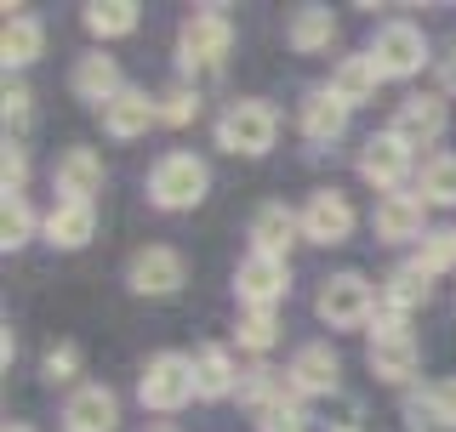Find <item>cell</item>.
Segmentation results:
<instances>
[{
    "instance_id": "cell-5",
    "label": "cell",
    "mask_w": 456,
    "mask_h": 432,
    "mask_svg": "<svg viewBox=\"0 0 456 432\" xmlns=\"http://www.w3.org/2000/svg\"><path fill=\"white\" fill-rule=\"evenodd\" d=\"M228 46H234V23L223 18V6H200L177 28V63L183 68H217Z\"/></svg>"
},
{
    "instance_id": "cell-39",
    "label": "cell",
    "mask_w": 456,
    "mask_h": 432,
    "mask_svg": "<svg viewBox=\"0 0 456 432\" xmlns=\"http://www.w3.org/2000/svg\"><path fill=\"white\" fill-rule=\"evenodd\" d=\"M6 432H28V427H23V421H6Z\"/></svg>"
},
{
    "instance_id": "cell-2",
    "label": "cell",
    "mask_w": 456,
    "mask_h": 432,
    "mask_svg": "<svg viewBox=\"0 0 456 432\" xmlns=\"http://www.w3.org/2000/svg\"><path fill=\"white\" fill-rule=\"evenodd\" d=\"M280 137V114L263 103V97H240V103L223 108L217 120V148L223 154H246V160H256V154H268Z\"/></svg>"
},
{
    "instance_id": "cell-34",
    "label": "cell",
    "mask_w": 456,
    "mask_h": 432,
    "mask_svg": "<svg viewBox=\"0 0 456 432\" xmlns=\"http://www.w3.org/2000/svg\"><path fill=\"white\" fill-rule=\"evenodd\" d=\"M154 103H160V120H166V125H189L194 114H200V97L189 92V85H171V92L154 97Z\"/></svg>"
},
{
    "instance_id": "cell-11",
    "label": "cell",
    "mask_w": 456,
    "mask_h": 432,
    "mask_svg": "<svg viewBox=\"0 0 456 432\" xmlns=\"http://www.w3.org/2000/svg\"><path fill=\"white\" fill-rule=\"evenodd\" d=\"M382 244H411V239H428V205L422 194H382L377 199V216H370Z\"/></svg>"
},
{
    "instance_id": "cell-3",
    "label": "cell",
    "mask_w": 456,
    "mask_h": 432,
    "mask_svg": "<svg viewBox=\"0 0 456 432\" xmlns=\"http://www.w3.org/2000/svg\"><path fill=\"white\" fill-rule=\"evenodd\" d=\"M377 291H370V279L365 273H331V279L320 284V296H314V313H320L331 330H360V324H370L377 319Z\"/></svg>"
},
{
    "instance_id": "cell-15",
    "label": "cell",
    "mask_w": 456,
    "mask_h": 432,
    "mask_svg": "<svg viewBox=\"0 0 456 432\" xmlns=\"http://www.w3.org/2000/svg\"><path fill=\"white\" fill-rule=\"evenodd\" d=\"M354 234V205L342 199L337 188H320V194H308V205H303V239L308 244H342Z\"/></svg>"
},
{
    "instance_id": "cell-22",
    "label": "cell",
    "mask_w": 456,
    "mask_h": 432,
    "mask_svg": "<svg viewBox=\"0 0 456 432\" xmlns=\"http://www.w3.org/2000/svg\"><path fill=\"white\" fill-rule=\"evenodd\" d=\"M40 46H46V28H40V18H28L23 6H12L6 35H0V63H6V75H12V68H28L40 57Z\"/></svg>"
},
{
    "instance_id": "cell-8",
    "label": "cell",
    "mask_w": 456,
    "mask_h": 432,
    "mask_svg": "<svg viewBox=\"0 0 456 432\" xmlns=\"http://www.w3.org/2000/svg\"><path fill=\"white\" fill-rule=\"evenodd\" d=\"M285 291H291V262H280V256H246V262L234 268V296L246 301V308H268L274 313Z\"/></svg>"
},
{
    "instance_id": "cell-30",
    "label": "cell",
    "mask_w": 456,
    "mask_h": 432,
    "mask_svg": "<svg viewBox=\"0 0 456 432\" xmlns=\"http://www.w3.org/2000/svg\"><path fill=\"white\" fill-rule=\"evenodd\" d=\"M234 336H240V348H246V353H268L280 341V319L268 308H246V313H240V324H234Z\"/></svg>"
},
{
    "instance_id": "cell-31",
    "label": "cell",
    "mask_w": 456,
    "mask_h": 432,
    "mask_svg": "<svg viewBox=\"0 0 456 432\" xmlns=\"http://www.w3.org/2000/svg\"><path fill=\"white\" fill-rule=\"evenodd\" d=\"M405 410H411V415H428L434 427H451V432H456V381H434L422 398H411Z\"/></svg>"
},
{
    "instance_id": "cell-4",
    "label": "cell",
    "mask_w": 456,
    "mask_h": 432,
    "mask_svg": "<svg viewBox=\"0 0 456 432\" xmlns=\"http://www.w3.org/2000/svg\"><path fill=\"white\" fill-rule=\"evenodd\" d=\"M137 398H142V410H183L189 398H200V387H194V358L189 353H154L149 364H142V381H137Z\"/></svg>"
},
{
    "instance_id": "cell-14",
    "label": "cell",
    "mask_w": 456,
    "mask_h": 432,
    "mask_svg": "<svg viewBox=\"0 0 456 432\" xmlns=\"http://www.w3.org/2000/svg\"><path fill=\"white\" fill-rule=\"evenodd\" d=\"M360 177L370 182V188L394 194L399 182L411 177V148H405V142H399L394 132H377V137H365V148H360Z\"/></svg>"
},
{
    "instance_id": "cell-25",
    "label": "cell",
    "mask_w": 456,
    "mask_h": 432,
    "mask_svg": "<svg viewBox=\"0 0 456 432\" xmlns=\"http://www.w3.org/2000/svg\"><path fill=\"white\" fill-rule=\"evenodd\" d=\"M194 387H200V398L240 393V370H234V358H228V348H200L194 353Z\"/></svg>"
},
{
    "instance_id": "cell-27",
    "label": "cell",
    "mask_w": 456,
    "mask_h": 432,
    "mask_svg": "<svg viewBox=\"0 0 456 432\" xmlns=\"http://www.w3.org/2000/svg\"><path fill=\"white\" fill-rule=\"evenodd\" d=\"M285 40H291V52H325V46L337 40L331 6H297V12H291V28H285Z\"/></svg>"
},
{
    "instance_id": "cell-16",
    "label": "cell",
    "mask_w": 456,
    "mask_h": 432,
    "mask_svg": "<svg viewBox=\"0 0 456 432\" xmlns=\"http://www.w3.org/2000/svg\"><path fill=\"white\" fill-rule=\"evenodd\" d=\"M40 234H46L52 251H80L97 234V205L92 199H57L46 211V222H40Z\"/></svg>"
},
{
    "instance_id": "cell-38",
    "label": "cell",
    "mask_w": 456,
    "mask_h": 432,
    "mask_svg": "<svg viewBox=\"0 0 456 432\" xmlns=\"http://www.w3.org/2000/svg\"><path fill=\"white\" fill-rule=\"evenodd\" d=\"M439 80H445V92H456V46L445 52V63H439Z\"/></svg>"
},
{
    "instance_id": "cell-18",
    "label": "cell",
    "mask_w": 456,
    "mask_h": 432,
    "mask_svg": "<svg viewBox=\"0 0 456 432\" xmlns=\"http://www.w3.org/2000/svg\"><path fill=\"white\" fill-rule=\"evenodd\" d=\"M69 85H75V97H80V103H92L97 114H103L114 97L126 92L120 63H114V57H103V52H86L80 63H75V75H69Z\"/></svg>"
},
{
    "instance_id": "cell-32",
    "label": "cell",
    "mask_w": 456,
    "mask_h": 432,
    "mask_svg": "<svg viewBox=\"0 0 456 432\" xmlns=\"http://www.w3.org/2000/svg\"><path fill=\"white\" fill-rule=\"evenodd\" d=\"M28 239H35V211H28V199H6V205H0V251H23Z\"/></svg>"
},
{
    "instance_id": "cell-37",
    "label": "cell",
    "mask_w": 456,
    "mask_h": 432,
    "mask_svg": "<svg viewBox=\"0 0 456 432\" xmlns=\"http://www.w3.org/2000/svg\"><path fill=\"white\" fill-rule=\"evenodd\" d=\"M28 103H35V97H28V85H6V97H0L6 125H23V120H28Z\"/></svg>"
},
{
    "instance_id": "cell-7",
    "label": "cell",
    "mask_w": 456,
    "mask_h": 432,
    "mask_svg": "<svg viewBox=\"0 0 456 432\" xmlns=\"http://www.w3.org/2000/svg\"><path fill=\"white\" fill-rule=\"evenodd\" d=\"M183 279H189V262H183V251H171V244H142L132 262H126V284H132L137 296H177Z\"/></svg>"
},
{
    "instance_id": "cell-23",
    "label": "cell",
    "mask_w": 456,
    "mask_h": 432,
    "mask_svg": "<svg viewBox=\"0 0 456 432\" xmlns=\"http://www.w3.org/2000/svg\"><path fill=\"white\" fill-rule=\"evenodd\" d=\"M348 132V103H337L331 85H320V92L303 97V137L308 142H337Z\"/></svg>"
},
{
    "instance_id": "cell-12",
    "label": "cell",
    "mask_w": 456,
    "mask_h": 432,
    "mask_svg": "<svg viewBox=\"0 0 456 432\" xmlns=\"http://www.w3.org/2000/svg\"><path fill=\"white\" fill-rule=\"evenodd\" d=\"M291 393L297 398H325V393H337V381H342V358L331 353V341H308V348H297L291 353Z\"/></svg>"
},
{
    "instance_id": "cell-33",
    "label": "cell",
    "mask_w": 456,
    "mask_h": 432,
    "mask_svg": "<svg viewBox=\"0 0 456 432\" xmlns=\"http://www.w3.org/2000/svg\"><path fill=\"white\" fill-rule=\"evenodd\" d=\"M40 376H46L52 387H69L80 376V348H75V341H57V348L40 358Z\"/></svg>"
},
{
    "instance_id": "cell-6",
    "label": "cell",
    "mask_w": 456,
    "mask_h": 432,
    "mask_svg": "<svg viewBox=\"0 0 456 432\" xmlns=\"http://www.w3.org/2000/svg\"><path fill=\"white\" fill-rule=\"evenodd\" d=\"M370 57H377L382 80H411V75H422V63H428V35H422L417 23L394 18V23L377 28V40H370Z\"/></svg>"
},
{
    "instance_id": "cell-10",
    "label": "cell",
    "mask_w": 456,
    "mask_h": 432,
    "mask_svg": "<svg viewBox=\"0 0 456 432\" xmlns=\"http://www.w3.org/2000/svg\"><path fill=\"white\" fill-rule=\"evenodd\" d=\"M445 120H451L445 97H439V92H417V97H405V103H399L388 132L405 142V148H428V142L445 137Z\"/></svg>"
},
{
    "instance_id": "cell-24",
    "label": "cell",
    "mask_w": 456,
    "mask_h": 432,
    "mask_svg": "<svg viewBox=\"0 0 456 432\" xmlns=\"http://www.w3.org/2000/svg\"><path fill=\"white\" fill-rule=\"evenodd\" d=\"M80 23H86V35H97V40H120L142 23V6L137 0H92V6H80Z\"/></svg>"
},
{
    "instance_id": "cell-26",
    "label": "cell",
    "mask_w": 456,
    "mask_h": 432,
    "mask_svg": "<svg viewBox=\"0 0 456 432\" xmlns=\"http://www.w3.org/2000/svg\"><path fill=\"white\" fill-rule=\"evenodd\" d=\"M240 398L263 415V410H274V404H291V376L285 370H268V364H251V370H240Z\"/></svg>"
},
{
    "instance_id": "cell-13",
    "label": "cell",
    "mask_w": 456,
    "mask_h": 432,
    "mask_svg": "<svg viewBox=\"0 0 456 432\" xmlns=\"http://www.w3.org/2000/svg\"><path fill=\"white\" fill-rule=\"evenodd\" d=\"M303 239V211L280 205V199H268V205L251 211V251L256 256H291V244Z\"/></svg>"
},
{
    "instance_id": "cell-40",
    "label": "cell",
    "mask_w": 456,
    "mask_h": 432,
    "mask_svg": "<svg viewBox=\"0 0 456 432\" xmlns=\"http://www.w3.org/2000/svg\"><path fill=\"white\" fill-rule=\"evenodd\" d=\"M149 432H177V427H149Z\"/></svg>"
},
{
    "instance_id": "cell-19",
    "label": "cell",
    "mask_w": 456,
    "mask_h": 432,
    "mask_svg": "<svg viewBox=\"0 0 456 432\" xmlns=\"http://www.w3.org/2000/svg\"><path fill=\"white\" fill-rule=\"evenodd\" d=\"M52 182H57V199H92L103 188V154L97 148H63Z\"/></svg>"
},
{
    "instance_id": "cell-20",
    "label": "cell",
    "mask_w": 456,
    "mask_h": 432,
    "mask_svg": "<svg viewBox=\"0 0 456 432\" xmlns=\"http://www.w3.org/2000/svg\"><path fill=\"white\" fill-rule=\"evenodd\" d=\"M154 120H160V103H154L149 92H132V85H126V92L103 108V132H109V137H120V142L142 137Z\"/></svg>"
},
{
    "instance_id": "cell-21",
    "label": "cell",
    "mask_w": 456,
    "mask_h": 432,
    "mask_svg": "<svg viewBox=\"0 0 456 432\" xmlns=\"http://www.w3.org/2000/svg\"><path fill=\"white\" fill-rule=\"evenodd\" d=\"M377 85H382V68H377V57L360 52V57H342V63L331 68V97L337 103H348V108H360L377 97Z\"/></svg>"
},
{
    "instance_id": "cell-9",
    "label": "cell",
    "mask_w": 456,
    "mask_h": 432,
    "mask_svg": "<svg viewBox=\"0 0 456 432\" xmlns=\"http://www.w3.org/2000/svg\"><path fill=\"white\" fill-rule=\"evenodd\" d=\"M365 364H370V376H377V381L405 387L422 370V348H417V336H411V330H370Z\"/></svg>"
},
{
    "instance_id": "cell-17",
    "label": "cell",
    "mask_w": 456,
    "mask_h": 432,
    "mask_svg": "<svg viewBox=\"0 0 456 432\" xmlns=\"http://www.w3.org/2000/svg\"><path fill=\"white\" fill-rule=\"evenodd\" d=\"M120 427V398L109 387H75L63 404V432H114Z\"/></svg>"
},
{
    "instance_id": "cell-35",
    "label": "cell",
    "mask_w": 456,
    "mask_h": 432,
    "mask_svg": "<svg viewBox=\"0 0 456 432\" xmlns=\"http://www.w3.org/2000/svg\"><path fill=\"white\" fill-rule=\"evenodd\" d=\"M23 182H28V160L18 142H6V154H0V188H6V199H23Z\"/></svg>"
},
{
    "instance_id": "cell-29",
    "label": "cell",
    "mask_w": 456,
    "mask_h": 432,
    "mask_svg": "<svg viewBox=\"0 0 456 432\" xmlns=\"http://www.w3.org/2000/svg\"><path fill=\"white\" fill-rule=\"evenodd\" d=\"M411 268H422L428 279H434V273H451V268H456V228H434V234L417 244Z\"/></svg>"
},
{
    "instance_id": "cell-28",
    "label": "cell",
    "mask_w": 456,
    "mask_h": 432,
    "mask_svg": "<svg viewBox=\"0 0 456 432\" xmlns=\"http://www.w3.org/2000/svg\"><path fill=\"white\" fill-rule=\"evenodd\" d=\"M422 205H456V154H434L417 177Z\"/></svg>"
},
{
    "instance_id": "cell-41",
    "label": "cell",
    "mask_w": 456,
    "mask_h": 432,
    "mask_svg": "<svg viewBox=\"0 0 456 432\" xmlns=\"http://www.w3.org/2000/svg\"><path fill=\"white\" fill-rule=\"evenodd\" d=\"M337 432H360V427H337Z\"/></svg>"
},
{
    "instance_id": "cell-1",
    "label": "cell",
    "mask_w": 456,
    "mask_h": 432,
    "mask_svg": "<svg viewBox=\"0 0 456 432\" xmlns=\"http://www.w3.org/2000/svg\"><path fill=\"white\" fill-rule=\"evenodd\" d=\"M211 194V165L200 154L171 148L149 165V205L154 211H194Z\"/></svg>"
},
{
    "instance_id": "cell-36",
    "label": "cell",
    "mask_w": 456,
    "mask_h": 432,
    "mask_svg": "<svg viewBox=\"0 0 456 432\" xmlns=\"http://www.w3.org/2000/svg\"><path fill=\"white\" fill-rule=\"evenodd\" d=\"M256 427H263V432H303V410H297V404H274V410H263Z\"/></svg>"
}]
</instances>
